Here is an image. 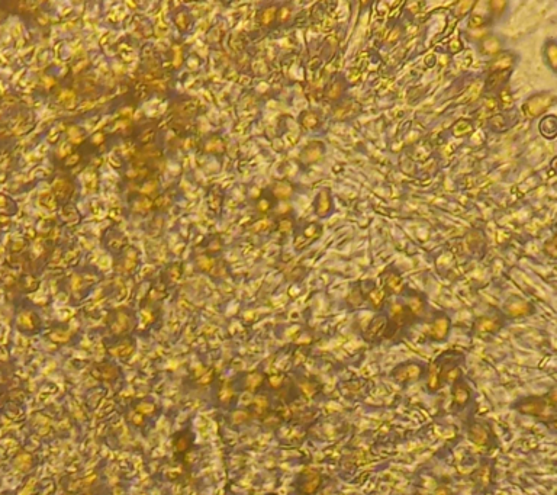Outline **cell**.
<instances>
[{"mask_svg":"<svg viewBox=\"0 0 557 495\" xmlns=\"http://www.w3.org/2000/svg\"><path fill=\"white\" fill-rule=\"evenodd\" d=\"M556 96L550 92H540L529 96L523 105V112L528 118H535L543 115L555 103Z\"/></svg>","mask_w":557,"mask_h":495,"instance_id":"obj_1","label":"cell"},{"mask_svg":"<svg viewBox=\"0 0 557 495\" xmlns=\"http://www.w3.org/2000/svg\"><path fill=\"white\" fill-rule=\"evenodd\" d=\"M517 62V56L511 51H501L498 53L495 57L488 64V71L495 73V71H505V70H512Z\"/></svg>","mask_w":557,"mask_h":495,"instance_id":"obj_2","label":"cell"},{"mask_svg":"<svg viewBox=\"0 0 557 495\" xmlns=\"http://www.w3.org/2000/svg\"><path fill=\"white\" fill-rule=\"evenodd\" d=\"M324 154H325V144L322 141H312L305 147L304 153L301 154V158L305 161V164H312V163L319 161Z\"/></svg>","mask_w":557,"mask_h":495,"instance_id":"obj_3","label":"cell"},{"mask_svg":"<svg viewBox=\"0 0 557 495\" xmlns=\"http://www.w3.org/2000/svg\"><path fill=\"white\" fill-rule=\"evenodd\" d=\"M333 209V198L328 189H322L315 199V214L318 217H327Z\"/></svg>","mask_w":557,"mask_h":495,"instance_id":"obj_4","label":"cell"},{"mask_svg":"<svg viewBox=\"0 0 557 495\" xmlns=\"http://www.w3.org/2000/svg\"><path fill=\"white\" fill-rule=\"evenodd\" d=\"M511 73H512V70L489 73V76L486 79V90H489V92L498 90L501 86H503L508 82V79L511 77Z\"/></svg>","mask_w":557,"mask_h":495,"instance_id":"obj_5","label":"cell"},{"mask_svg":"<svg viewBox=\"0 0 557 495\" xmlns=\"http://www.w3.org/2000/svg\"><path fill=\"white\" fill-rule=\"evenodd\" d=\"M540 132L544 138L553 140L557 135V118L556 115H546L540 121Z\"/></svg>","mask_w":557,"mask_h":495,"instance_id":"obj_6","label":"cell"},{"mask_svg":"<svg viewBox=\"0 0 557 495\" xmlns=\"http://www.w3.org/2000/svg\"><path fill=\"white\" fill-rule=\"evenodd\" d=\"M345 89H347V82H345L342 77L337 79V80H334V82L330 85L328 90H327V99H328V100H333V102L338 100L341 96L344 94Z\"/></svg>","mask_w":557,"mask_h":495,"instance_id":"obj_7","label":"cell"},{"mask_svg":"<svg viewBox=\"0 0 557 495\" xmlns=\"http://www.w3.org/2000/svg\"><path fill=\"white\" fill-rule=\"evenodd\" d=\"M385 283H386V288L393 291V292H401L403 288V279L401 278V275L393 270V269H389L386 272V276H385Z\"/></svg>","mask_w":557,"mask_h":495,"instance_id":"obj_8","label":"cell"},{"mask_svg":"<svg viewBox=\"0 0 557 495\" xmlns=\"http://www.w3.org/2000/svg\"><path fill=\"white\" fill-rule=\"evenodd\" d=\"M544 57L553 71L557 68V44L555 39H549L544 44Z\"/></svg>","mask_w":557,"mask_h":495,"instance_id":"obj_9","label":"cell"},{"mask_svg":"<svg viewBox=\"0 0 557 495\" xmlns=\"http://www.w3.org/2000/svg\"><path fill=\"white\" fill-rule=\"evenodd\" d=\"M357 112H359V106H357V103H354V102H347V103H344V105H340V106L335 109V118H338V119H347V118L354 116Z\"/></svg>","mask_w":557,"mask_h":495,"instance_id":"obj_10","label":"cell"},{"mask_svg":"<svg viewBox=\"0 0 557 495\" xmlns=\"http://www.w3.org/2000/svg\"><path fill=\"white\" fill-rule=\"evenodd\" d=\"M480 48L485 54H498L501 53V41L495 38V36H485L482 44H480Z\"/></svg>","mask_w":557,"mask_h":495,"instance_id":"obj_11","label":"cell"},{"mask_svg":"<svg viewBox=\"0 0 557 495\" xmlns=\"http://www.w3.org/2000/svg\"><path fill=\"white\" fill-rule=\"evenodd\" d=\"M473 131V122L472 119H459L453 125V135L454 137H464L469 135Z\"/></svg>","mask_w":557,"mask_h":495,"instance_id":"obj_12","label":"cell"},{"mask_svg":"<svg viewBox=\"0 0 557 495\" xmlns=\"http://www.w3.org/2000/svg\"><path fill=\"white\" fill-rule=\"evenodd\" d=\"M301 124H302V126H305L306 129H315V128L319 126L321 121H319V116H318L315 112H312V111H305V112L301 115Z\"/></svg>","mask_w":557,"mask_h":495,"instance_id":"obj_13","label":"cell"},{"mask_svg":"<svg viewBox=\"0 0 557 495\" xmlns=\"http://www.w3.org/2000/svg\"><path fill=\"white\" fill-rule=\"evenodd\" d=\"M529 310H531L529 305L527 304L526 301H521V299H518L517 302H509L508 304V311H509L511 315H524Z\"/></svg>","mask_w":557,"mask_h":495,"instance_id":"obj_14","label":"cell"},{"mask_svg":"<svg viewBox=\"0 0 557 495\" xmlns=\"http://www.w3.org/2000/svg\"><path fill=\"white\" fill-rule=\"evenodd\" d=\"M321 233H322L321 225L316 224V222H312V224H309V225L305 228V231H304V237H306L308 240H316V238L321 235Z\"/></svg>","mask_w":557,"mask_h":495,"instance_id":"obj_15","label":"cell"},{"mask_svg":"<svg viewBox=\"0 0 557 495\" xmlns=\"http://www.w3.org/2000/svg\"><path fill=\"white\" fill-rule=\"evenodd\" d=\"M293 193V186L289 185V183H280V185L276 187V195H278V198H289L290 195Z\"/></svg>","mask_w":557,"mask_h":495,"instance_id":"obj_16","label":"cell"},{"mask_svg":"<svg viewBox=\"0 0 557 495\" xmlns=\"http://www.w3.org/2000/svg\"><path fill=\"white\" fill-rule=\"evenodd\" d=\"M489 9H491V15H494V16H501L502 15V10L506 7V3L505 1H491L489 4Z\"/></svg>","mask_w":557,"mask_h":495,"instance_id":"obj_17","label":"cell"},{"mask_svg":"<svg viewBox=\"0 0 557 495\" xmlns=\"http://www.w3.org/2000/svg\"><path fill=\"white\" fill-rule=\"evenodd\" d=\"M385 295H386V289L380 288V289H374L370 292V299L373 304H380L383 299H385Z\"/></svg>","mask_w":557,"mask_h":495,"instance_id":"obj_18","label":"cell"},{"mask_svg":"<svg viewBox=\"0 0 557 495\" xmlns=\"http://www.w3.org/2000/svg\"><path fill=\"white\" fill-rule=\"evenodd\" d=\"M499 102H501L502 105H505V106H512L514 99H512V94H511V92H509L508 89L499 92Z\"/></svg>","mask_w":557,"mask_h":495,"instance_id":"obj_19","label":"cell"},{"mask_svg":"<svg viewBox=\"0 0 557 495\" xmlns=\"http://www.w3.org/2000/svg\"><path fill=\"white\" fill-rule=\"evenodd\" d=\"M434 330L437 331L438 336H444V333H446V330H447V321H446V320H438V321L435 322Z\"/></svg>","mask_w":557,"mask_h":495,"instance_id":"obj_20","label":"cell"},{"mask_svg":"<svg viewBox=\"0 0 557 495\" xmlns=\"http://www.w3.org/2000/svg\"><path fill=\"white\" fill-rule=\"evenodd\" d=\"M290 228H292V222L289 221V219H284L283 222H281V225H280V230L281 231H290Z\"/></svg>","mask_w":557,"mask_h":495,"instance_id":"obj_21","label":"cell"}]
</instances>
